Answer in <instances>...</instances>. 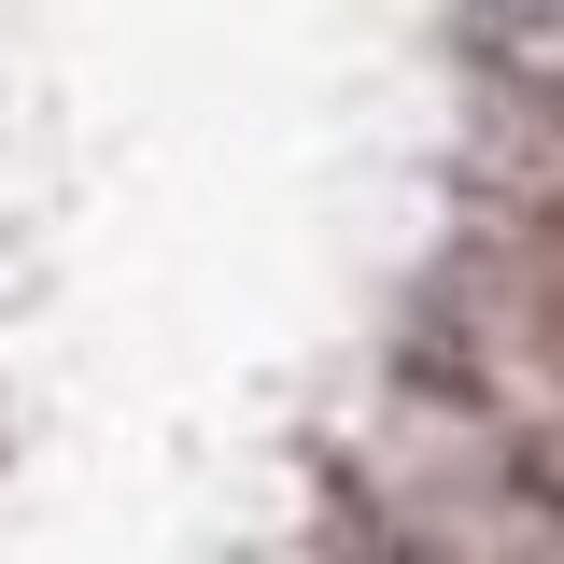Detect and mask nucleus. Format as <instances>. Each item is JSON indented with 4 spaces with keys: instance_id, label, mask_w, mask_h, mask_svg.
<instances>
[{
    "instance_id": "obj_1",
    "label": "nucleus",
    "mask_w": 564,
    "mask_h": 564,
    "mask_svg": "<svg viewBox=\"0 0 564 564\" xmlns=\"http://www.w3.org/2000/svg\"><path fill=\"white\" fill-rule=\"evenodd\" d=\"M551 212H564V198H551Z\"/></svg>"
}]
</instances>
